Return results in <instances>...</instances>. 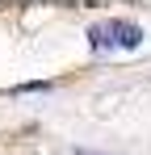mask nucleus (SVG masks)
Wrapping results in <instances>:
<instances>
[{
    "instance_id": "f257e3e1",
    "label": "nucleus",
    "mask_w": 151,
    "mask_h": 155,
    "mask_svg": "<svg viewBox=\"0 0 151 155\" xmlns=\"http://www.w3.org/2000/svg\"><path fill=\"white\" fill-rule=\"evenodd\" d=\"M139 38H143V29H139V25L118 21V42H122V46H139Z\"/></svg>"
},
{
    "instance_id": "f03ea898",
    "label": "nucleus",
    "mask_w": 151,
    "mask_h": 155,
    "mask_svg": "<svg viewBox=\"0 0 151 155\" xmlns=\"http://www.w3.org/2000/svg\"><path fill=\"white\" fill-rule=\"evenodd\" d=\"M80 155H92V151H80Z\"/></svg>"
}]
</instances>
